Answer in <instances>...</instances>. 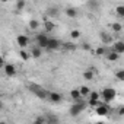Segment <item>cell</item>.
I'll list each match as a JSON object with an SVG mask.
<instances>
[{
  "label": "cell",
  "mask_w": 124,
  "mask_h": 124,
  "mask_svg": "<svg viewBox=\"0 0 124 124\" xmlns=\"http://www.w3.org/2000/svg\"><path fill=\"white\" fill-rule=\"evenodd\" d=\"M111 50L115 51L118 55L123 54V53H124V42H123V41H115V42H112V48H111Z\"/></svg>",
  "instance_id": "cell-11"
},
{
  "label": "cell",
  "mask_w": 124,
  "mask_h": 124,
  "mask_svg": "<svg viewBox=\"0 0 124 124\" xmlns=\"http://www.w3.org/2000/svg\"><path fill=\"white\" fill-rule=\"evenodd\" d=\"M79 93H80V96H82V98H83V96H88V95L91 93V89H89V86H86V85L80 86V88H79Z\"/></svg>",
  "instance_id": "cell-21"
},
{
  "label": "cell",
  "mask_w": 124,
  "mask_h": 124,
  "mask_svg": "<svg viewBox=\"0 0 124 124\" xmlns=\"http://www.w3.org/2000/svg\"><path fill=\"white\" fill-rule=\"evenodd\" d=\"M15 6H16V9L21 12V10H23V8L26 6V3L23 2V0H19V2H16V5H15Z\"/></svg>",
  "instance_id": "cell-29"
},
{
  "label": "cell",
  "mask_w": 124,
  "mask_h": 124,
  "mask_svg": "<svg viewBox=\"0 0 124 124\" xmlns=\"http://www.w3.org/2000/svg\"><path fill=\"white\" fill-rule=\"evenodd\" d=\"M99 38H101L102 44H112V35L108 34V32H105V31L99 32Z\"/></svg>",
  "instance_id": "cell-10"
},
{
  "label": "cell",
  "mask_w": 124,
  "mask_h": 124,
  "mask_svg": "<svg viewBox=\"0 0 124 124\" xmlns=\"http://www.w3.org/2000/svg\"><path fill=\"white\" fill-rule=\"evenodd\" d=\"M88 98H89L91 101H99V99H101V95H99V92H96V91H91V93L88 95Z\"/></svg>",
  "instance_id": "cell-23"
},
{
  "label": "cell",
  "mask_w": 124,
  "mask_h": 124,
  "mask_svg": "<svg viewBox=\"0 0 124 124\" xmlns=\"http://www.w3.org/2000/svg\"><path fill=\"white\" fill-rule=\"evenodd\" d=\"M79 37H80V31L73 29V31L70 32V38H72V39H79Z\"/></svg>",
  "instance_id": "cell-28"
},
{
  "label": "cell",
  "mask_w": 124,
  "mask_h": 124,
  "mask_svg": "<svg viewBox=\"0 0 124 124\" xmlns=\"http://www.w3.org/2000/svg\"><path fill=\"white\" fill-rule=\"evenodd\" d=\"M19 57H21L23 61H26V60H29V58H31L29 53H28V51H25V50H19Z\"/></svg>",
  "instance_id": "cell-24"
},
{
  "label": "cell",
  "mask_w": 124,
  "mask_h": 124,
  "mask_svg": "<svg viewBox=\"0 0 124 124\" xmlns=\"http://www.w3.org/2000/svg\"><path fill=\"white\" fill-rule=\"evenodd\" d=\"M64 13H66V16H67V18H72V19L78 18V15H79L78 9H76V8H73V6H69V8H66Z\"/></svg>",
  "instance_id": "cell-12"
},
{
  "label": "cell",
  "mask_w": 124,
  "mask_h": 124,
  "mask_svg": "<svg viewBox=\"0 0 124 124\" xmlns=\"http://www.w3.org/2000/svg\"><path fill=\"white\" fill-rule=\"evenodd\" d=\"M0 124H9V123H6V121H0Z\"/></svg>",
  "instance_id": "cell-38"
},
{
  "label": "cell",
  "mask_w": 124,
  "mask_h": 124,
  "mask_svg": "<svg viewBox=\"0 0 124 124\" xmlns=\"http://www.w3.org/2000/svg\"><path fill=\"white\" fill-rule=\"evenodd\" d=\"M86 6H88L89 9H93V10H96V9L99 8V3H98V2H93V0H89V2L86 3Z\"/></svg>",
  "instance_id": "cell-25"
},
{
  "label": "cell",
  "mask_w": 124,
  "mask_h": 124,
  "mask_svg": "<svg viewBox=\"0 0 124 124\" xmlns=\"http://www.w3.org/2000/svg\"><path fill=\"white\" fill-rule=\"evenodd\" d=\"M47 15L51 16V18L58 16V8H57V6H51V8H48V9H47Z\"/></svg>",
  "instance_id": "cell-15"
},
{
  "label": "cell",
  "mask_w": 124,
  "mask_h": 124,
  "mask_svg": "<svg viewBox=\"0 0 124 124\" xmlns=\"http://www.w3.org/2000/svg\"><path fill=\"white\" fill-rule=\"evenodd\" d=\"M99 95H101V98L104 99V104H109V102H112V101L115 99L117 91H115L114 88H105V89H102V91L99 92Z\"/></svg>",
  "instance_id": "cell-3"
},
{
  "label": "cell",
  "mask_w": 124,
  "mask_h": 124,
  "mask_svg": "<svg viewBox=\"0 0 124 124\" xmlns=\"http://www.w3.org/2000/svg\"><path fill=\"white\" fill-rule=\"evenodd\" d=\"M93 76H95V73H93L91 69H88V70L83 72V79H85L86 82H91V80L93 79Z\"/></svg>",
  "instance_id": "cell-19"
},
{
  "label": "cell",
  "mask_w": 124,
  "mask_h": 124,
  "mask_svg": "<svg viewBox=\"0 0 124 124\" xmlns=\"http://www.w3.org/2000/svg\"><path fill=\"white\" fill-rule=\"evenodd\" d=\"M16 42H18V45L21 47V50H23L25 47H28V45H29L31 39H29L26 35H23V34H22V35H18V37H16Z\"/></svg>",
  "instance_id": "cell-8"
},
{
  "label": "cell",
  "mask_w": 124,
  "mask_h": 124,
  "mask_svg": "<svg viewBox=\"0 0 124 124\" xmlns=\"http://www.w3.org/2000/svg\"><path fill=\"white\" fill-rule=\"evenodd\" d=\"M82 48H83L85 51H88V50H91V45H89L88 42H85V44H82Z\"/></svg>",
  "instance_id": "cell-34"
},
{
  "label": "cell",
  "mask_w": 124,
  "mask_h": 124,
  "mask_svg": "<svg viewBox=\"0 0 124 124\" xmlns=\"http://www.w3.org/2000/svg\"><path fill=\"white\" fill-rule=\"evenodd\" d=\"M61 48V42L57 39V38H48V42H47V50L50 51H57Z\"/></svg>",
  "instance_id": "cell-6"
},
{
  "label": "cell",
  "mask_w": 124,
  "mask_h": 124,
  "mask_svg": "<svg viewBox=\"0 0 124 124\" xmlns=\"http://www.w3.org/2000/svg\"><path fill=\"white\" fill-rule=\"evenodd\" d=\"M95 111H96V114H98L99 117H107V115L111 112V108H109V105H108V104L101 102V104L95 108Z\"/></svg>",
  "instance_id": "cell-5"
},
{
  "label": "cell",
  "mask_w": 124,
  "mask_h": 124,
  "mask_svg": "<svg viewBox=\"0 0 124 124\" xmlns=\"http://www.w3.org/2000/svg\"><path fill=\"white\" fill-rule=\"evenodd\" d=\"M50 102H53V104H60L61 101H63V95H61L60 92H55V91H53V92H48V98H47Z\"/></svg>",
  "instance_id": "cell-7"
},
{
  "label": "cell",
  "mask_w": 124,
  "mask_h": 124,
  "mask_svg": "<svg viewBox=\"0 0 124 124\" xmlns=\"http://www.w3.org/2000/svg\"><path fill=\"white\" fill-rule=\"evenodd\" d=\"M70 98L73 99V102L80 101L82 96H80V93H79V89H72V91H70Z\"/></svg>",
  "instance_id": "cell-16"
},
{
  "label": "cell",
  "mask_w": 124,
  "mask_h": 124,
  "mask_svg": "<svg viewBox=\"0 0 124 124\" xmlns=\"http://www.w3.org/2000/svg\"><path fill=\"white\" fill-rule=\"evenodd\" d=\"M5 108V104H3V101H0V111H2Z\"/></svg>",
  "instance_id": "cell-37"
},
{
  "label": "cell",
  "mask_w": 124,
  "mask_h": 124,
  "mask_svg": "<svg viewBox=\"0 0 124 124\" xmlns=\"http://www.w3.org/2000/svg\"><path fill=\"white\" fill-rule=\"evenodd\" d=\"M5 64H6V63H5V60H3V57L0 55V69H2V67H5Z\"/></svg>",
  "instance_id": "cell-36"
},
{
  "label": "cell",
  "mask_w": 124,
  "mask_h": 124,
  "mask_svg": "<svg viewBox=\"0 0 124 124\" xmlns=\"http://www.w3.org/2000/svg\"><path fill=\"white\" fill-rule=\"evenodd\" d=\"M3 69H5V75H6L8 78H13V76L16 75V66L12 64V63H6Z\"/></svg>",
  "instance_id": "cell-9"
},
{
  "label": "cell",
  "mask_w": 124,
  "mask_h": 124,
  "mask_svg": "<svg viewBox=\"0 0 124 124\" xmlns=\"http://www.w3.org/2000/svg\"><path fill=\"white\" fill-rule=\"evenodd\" d=\"M105 58L108 60V61H117L118 58H120V55L115 53V51H112V50H109V51H107V54H105Z\"/></svg>",
  "instance_id": "cell-14"
},
{
  "label": "cell",
  "mask_w": 124,
  "mask_h": 124,
  "mask_svg": "<svg viewBox=\"0 0 124 124\" xmlns=\"http://www.w3.org/2000/svg\"><path fill=\"white\" fill-rule=\"evenodd\" d=\"M86 104H88L89 107H92V108H96V107L101 104V101H91V99H88V101H86Z\"/></svg>",
  "instance_id": "cell-32"
},
{
  "label": "cell",
  "mask_w": 124,
  "mask_h": 124,
  "mask_svg": "<svg viewBox=\"0 0 124 124\" xmlns=\"http://www.w3.org/2000/svg\"><path fill=\"white\" fill-rule=\"evenodd\" d=\"M115 78H117L120 82H123V80H124V70H117V73H115Z\"/></svg>",
  "instance_id": "cell-31"
},
{
  "label": "cell",
  "mask_w": 124,
  "mask_h": 124,
  "mask_svg": "<svg viewBox=\"0 0 124 124\" xmlns=\"http://www.w3.org/2000/svg\"><path fill=\"white\" fill-rule=\"evenodd\" d=\"M124 115V107H120L118 108V117H123Z\"/></svg>",
  "instance_id": "cell-35"
},
{
  "label": "cell",
  "mask_w": 124,
  "mask_h": 124,
  "mask_svg": "<svg viewBox=\"0 0 124 124\" xmlns=\"http://www.w3.org/2000/svg\"><path fill=\"white\" fill-rule=\"evenodd\" d=\"M111 31L115 32V34H118V32L123 31V25L120 22H114V23H111Z\"/></svg>",
  "instance_id": "cell-20"
},
{
  "label": "cell",
  "mask_w": 124,
  "mask_h": 124,
  "mask_svg": "<svg viewBox=\"0 0 124 124\" xmlns=\"http://www.w3.org/2000/svg\"><path fill=\"white\" fill-rule=\"evenodd\" d=\"M64 48H67V50H76V48H78V45L70 44V42H66V44H64Z\"/></svg>",
  "instance_id": "cell-33"
},
{
  "label": "cell",
  "mask_w": 124,
  "mask_h": 124,
  "mask_svg": "<svg viewBox=\"0 0 124 124\" xmlns=\"http://www.w3.org/2000/svg\"><path fill=\"white\" fill-rule=\"evenodd\" d=\"M29 91H31L37 98H39V99H47V98H48V92H50V91H47L45 88H42V86H39V85H37V83H31V85H29Z\"/></svg>",
  "instance_id": "cell-2"
},
{
  "label": "cell",
  "mask_w": 124,
  "mask_h": 124,
  "mask_svg": "<svg viewBox=\"0 0 124 124\" xmlns=\"http://www.w3.org/2000/svg\"><path fill=\"white\" fill-rule=\"evenodd\" d=\"M32 124H47L45 117H44V115H38V117L34 120V123H32Z\"/></svg>",
  "instance_id": "cell-26"
},
{
  "label": "cell",
  "mask_w": 124,
  "mask_h": 124,
  "mask_svg": "<svg viewBox=\"0 0 124 124\" xmlns=\"http://www.w3.org/2000/svg\"><path fill=\"white\" fill-rule=\"evenodd\" d=\"M88 107V104H86V101H83V99H80V101H76V102H73V105L70 107V109H69V114L72 115V117H78V115H80L83 111H85V108Z\"/></svg>",
  "instance_id": "cell-1"
},
{
  "label": "cell",
  "mask_w": 124,
  "mask_h": 124,
  "mask_svg": "<svg viewBox=\"0 0 124 124\" xmlns=\"http://www.w3.org/2000/svg\"><path fill=\"white\" fill-rule=\"evenodd\" d=\"M45 121H47V124H60V120H58V117H55V115L45 117Z\"/></svg>",
  "instance_id": "cell-22"
},
{
  "label": "cell",
  "mask_w": 124,
  "mask_h": 124,
  "mask_svg": "<svg viewBox=\"0 0 124 124\" xmlns=\"http://www.w3.org/2000/svg\"><path fill=\"white\" fill-rule=\"evenodd\" d=\"M28 26H29V29L37 31V29L39 28V21H38V19H31V21L28 22Z\"/></svg>",
  "instance_id": "cell-17"
},
{
  "label": "cell",
  "mask_w": 124,
  "mask_h": 124,
  "mask_svg": "<svg viewBox=\"0 0 124 124\" xmlns=\"http://www.w3.org/2000/svg\"><path fill=\"white\" fill-rule=\"evenodd\" d=\"M107 51H108V50H107L105 47H98L95 53H96L98 55H105V54H107Z\"/></svg>",
  "instance_id": "cell-30"
},
{
  "label": "cell",
  "mask_w": 124,
  "mask_h": 124,
  "mask_svg": "<svg viewBox=\"0 0 124 124\" xmlns=\"http://www.w3.org/2000/svg\"><path fill=\"white\" fill-rule=\"evenodd\" d=\"M115 12H117V15H118L120 18H124V6H123V5H118V6L115 8Z\"/></svg>",
  "instance_id": "cell-27"
},
{
  "label": "cell",
  "mask_w": 124,
  "mask_h": 124,
  "mask_svg": "<svg viewBox=\"0 0 124 124\" xmlns=\"http://www.w3.org/2000/svg\"><path fill=\"white\" fill-rule=\"evenodd\" d=\"M44 28H45V32L48 34V32H53V31H54L55 25H54V22H51V21H45V22H44Z\"/></svg>",
  "instance_id": "cell-18"
},
{
  "label": "cell",
  "mask_w": 124,
  "mask_h": 124,
  "mask_svg": "<svg viewBox=\"0 0 124 124\" xmlns=\"http://www.w3.org/2000/svg\"><path fill=\"white\" fill-rule=\"evenodd\" d=\"M48 35L47 34H44V32H41V34H37V37H35V41H37V47L38 48H45L47 50V42H48Z\"/></svg>",
  "instance_id": "cell-4"
},
{
  "label": "cell",
  "mask_w": 124,
  "mask_h": 124,
  "mask_svg": "<svg viewBox=\"0 0 124 124\" xmlns=\"http://www.w3.org/2000/svg\"><path fill=\"white\" fill-rule=\"evenodd\" d=\"M29 55H31L32 58H39V57L42 55V50L38 48L37 45H34V47H31V53H29Z\"/></svg>",
  "instance_id": "cell-13"
}]
</instances>
